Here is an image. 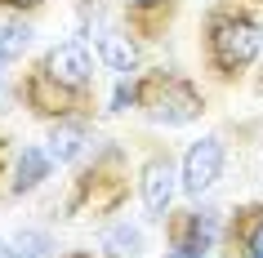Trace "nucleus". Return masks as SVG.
<instances>
[{
    "label": "nucleus",
    "instance_id": "nucleus-1",
    "mask_svg": "<svg viewBox=\"0 0 263 258\" xmlns=\"http://www.w3.org/2000/svg\"><path fill=\"white\" fill-rule=\"evenodd\" d=\"M259 49H263V31L254 27L250 14H236V9L219 5L205 18V58L219 76H228V81L241 76L259 58Z\"/></svg>",
    "mask_w": 263,
    "mask_h": 258
},
{
    "label": "nucleus",
    "instance_id": "nucleus-2",
    "mask_svg": "<svg viewBox=\"0 0 263 258\" xmlns=\"http://www.w3.org/2000/svg\"><path fill=\"white\" fill-rule=\"evenodd\" d=\"M139 107L156 125H192L205 111V98L192 81L174 71H143L139 76Z\"/></svg>",
    "mask_w": 263,
    "mask_h": 258
},
{
    "label": "nucleus",
    "instance_id": "nucleus-3",
    "mask_svg": "<svg viewBox=\"0 0 263 258\" xmlns=\"http://www.w3.org/2000/svg\"><path fill=\"white\" fill-rule=\"evenodd\" d=\"M219 236V209L170 214V258H205Z\"/></svg>",
    "mask_w": 263,
    "mask_h": 258
},
{
    "label": "nucleus",
    "instance_id": "nucleus-4",
    "mask_svg": "<svg viewBox=\"0 0 263 258\" xmlns=\"http://www.w3.org/2000/svg\"><path fill=\"white\" fill-rule=\"evenodd\" d=\"M121 201H125V178L116 174L111 165H94V169H85V174H81L76 196H71L67 209H85V214H111Z\"/></svg>",
    "mask_w": 263,
    "mask_h": 258
},
{
    "label": "nucleus",
    "instance_id": "nucleus-5",
    "mask_svg": "<svg viewBox=\"0 0 263 258\" xmlns=\"http://www.w3.org/2000/svg\"><path fill=\"white\" fill-rule=\"evenodd\" d=\"M23 98L36 116H54V121H67L71 111L81 107V89H67L63 81H54L45 67H36L23 81Z\"/></svg>",
    "mask_w": 263,
    "mask_h": 258
},
{
    "label": "nucleus",
    "instance_id": "nucleus-6",
    "mask_svg": "<svg viewBox=\"0 0 263 258\" xmlns=\"http://www.w3.org/2000/svg\"><path fill=\"white\" fill-rule=\"evenodd\" d=\"M219 174H223V143L219 138L192 143L187 156H183V169H179L183 191H187V196H201V191H210L214 183H219Z\"/></svg>",
    "mask_w": 263,
    "mask_h": 258
},
{
    "label": "nucleus",
    "instance_id": "nucleus-7",
    "mask_svg": "<svg viewBox=\"0 0 263 258\" xmlns=\"http://www.w3.org/2000/svg\"><path fill=\"white\" fill-rule=\"evenodd\" d=\"M179 174H174V161L170 156H152V161L143 165L139 174V191H143V205H147V214L152 218H165L170 214V201H174V191H179Z\"/></svg>",
    "mask_w": 263,
    "mask_h": 258
},
{
    "label": "nucleus",
    "instance_id": "nucleus-8",
    "mask_svg": "<svg viewBox=\"0 0 263 258\" xmlns=\"http://www.w3.org/2000/svg\"><path fill=\"white\" fill-rule=\"evenodd\" d=\"M54 81H63L67 89H89V81H94V63H89V54H85V45L81 41H67V45H54L49 54H45L41 63Z\"/></svg>",
    "mask_w": 263,
    "mask_h": 258
},
{
    "label": "nucleus",
    "instance_id": "nucleus-9",
    "mask_svg": "<svg viewBox=\"0 0 263 258\" xmlns=\"http://www.w3.org/2000/svg\"><path fill=\"white\" fill-rule=\"evenodd\" d=\"M174 9H179V0H129L125 5V27L139 41H156L174 23Z\"/></svg>",
    "mask_w": 263,
    "mask_h": 258
},
{
    "label": "nucleus",
    "instance_id": "nucleus-10",
    "mask_svg": "<svg viewBox=\"0 0 263 258\" xmlns=\"http://www.w3.org/2000/svg\"><path fill=\"white\" fill-rule=\"evenodd\" d=\"M98 58L111 71L129 76V71L139 67V45L129 41V31H121V27H98Z\"/></svg>",
    "mask_w": 263,
    "mask_h": 258
},
{
    "label": "nucleus",
    "instance_id": "nucleus-11",
    "mask_svg": "<svg viewBox=\"0 0 263 258\" xmlns=\"http://www.w3.org/2000/svg\"><path fill=\"white\" fill-rule=\"evenodd\" d=\"M49 165H54V161H49V151H41V147H23L9 191H14V196H23V191H36L45 178H49Z\"/></svg>",
    "mask_w": 263,
    "mask_h": 258
},
{
    "label": "nucleus",
    "instance_id": "nucleus-12",
    "mask_svg": "<svg viewBox=\"0 0 263 258\" xmlns=\"http://www.w3.org/2000/svg\"><path fill=\"white\" fill-rule=\"evenodd\" d=\"M81 151H85V129L76 121H58L54 129H49V161L71 165Z\"/></svg>",
    "mask_w": 263,
    "mask_h": 258
},
{
    "label": "nucleus",
    "instance_id": "nucleus-13",
    "mask_svg": "<svg viewBox=\"0 0 263 258\" xmlns=\"http://www.w3.org/2000/svg\"><path fill=\"white\" fill-rule=\"evenodd\" d=\"M103 249H107V258H139L143 254V227H134V223H111L103 231Z\"/></svg>",
    "mask_w": 263,
    "mask_h": 258
},
{
    "label": "nucleus",
    "instance_id": "nucleus-14",
    "mask_svg": "<svg viewBox=\"0 0 263 258\" xmlns=\"http://www.w3.org/2000/svg\"><path fill=\"white\" fill-rule=\"evenodd\" d=\"M263 227V205H246V209H236L232 227H228V241H232L236 254H250V241L259 236Z\"/></svg>",
    "mask_w": 263,
    "mask_h": 258
},
{
    "label": "nucleus",
    "instance_id": "nucleus-15",
    "mask_svg": "<svg viewBox=\"0 0 263 258\" xmlns=\"http://www.w3.org/2000/svg\"><path fill=\"white\" fill-rule=\"evenodd\" d=\"M31 36H36V31H31L23 18H5V23H0V54H5V63H14V58L31 45Z\"/></svg>",
    "mask_w": 263,
    "mask_h": 258
},
{
    "label": "nucleus",
    "instance_id": "nucleus-16",
    "mask_svg": "<svg viewBox=\"0 0 263 258\" xmlns=\"http://www.w3.org/2000/svg\"><path fill=\"white\" fill-rule=\"evenodd\" d=\"M14 245L23 249V258H49V254H54V241H49L45 231H36V227H23L14 236Z\"/></svg>",
    "mask_w": 263,
    "mask_h": 258
},
{
    "label": "nucleus",
    "instance_id": "nucleus-17",
    "mask_svg": "<svg viewBox=\"0 0 263 258\" xmlns=\"http://www.w3.org/2000/svg\"><path fill=\"white\" fill-rule=\"evenodd\" d=\"M125 107H139V81H121V85H116L111 111H125Z\"/></svg>",
    "mask_w": 263,
    "mask_h": 258
},
{
    "label": "nucleus",
    "instance_id": "nucleus-18",
    "mask_svg": "<svg viewBox=\"0 0 263 258\" xmlns=\"http://www.w3.org/2000/svg\"><path fill=\"white\" fill-rule=\"evenodd\" d=\"M0 5H5V9H41L45 0H0Z\"/></svg>",
    "mask_w": 263,
    "mask_h": 258
},
{
    "label": "nucleus",
    "instance_id": "nucleus-19",
    "mask_svg": "<svg viewBox=\"0 0 263 258\" xmlns=\"http://www.w3.org/2000/svg\"><path fill=\"white\" fill-rule=\"evenodd\" d=\"M0 258H23V249L14 241H0Z\"/></svg>",
    "mask_w": 263,
    "mask_h": 258
},
{
    "label": "nucleus",
    "instance_id": "nucleus-20",
    "mask_svg": "<svg viewBox=\"0 0 263 258\" xmlns=\"http://www.w3.org/2000/svg\"><path fill=\"white\" fill-rule=\"evenodd\" d=\"M246 258H263V227H259V236L250 241V254H246Z\"/></svg>",
    "mask_w": 263,
    "mask_h": 258
},
{
    "label": "nucleus",
    "instance_id": "nucleus-21",
    "mask_svg": "<svg viewBox=\"0 0 263 258\" xmlns=\"http://www.w3.org/2000/svg\"><path fill=\"white\" fill-rule=\"evenodd\" d=\"M5 156H9V147H5V138H0V169H5Z\"/></svg>",
    "mask_w": 263,
    "mask_h": 258
},
{
    "label": "nucleus",
    "instance_id": "nucleus-22",
    "mask_svg": "<svg viewBox=\"0 0 263 258\" xmlns=\"http://www.w3.org/2000/svg\"><path fill=\"white\" fill-rule=\"evenodd\" d=\"M63 258H94V254H81V249H76V254H63Z\"/></svg>",
    "mask_w": 263,
    "mask_h": 258
},
{
    "label": "nucleus",
    "instance_id": "nucleus-23",
    "mask_svg": "<svg viewBox=\"0 0 263 258\" xmlns=\"http://www.w3.org/2000/svg\"><path fill=\"white\" fill-rule=\"evenodd\" d=\"M0 67H5V54H0Z\"/></svg>",
    "mask_w": 263,
    "mask_h": 258
}]
</instances>
